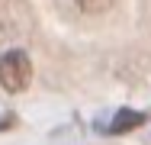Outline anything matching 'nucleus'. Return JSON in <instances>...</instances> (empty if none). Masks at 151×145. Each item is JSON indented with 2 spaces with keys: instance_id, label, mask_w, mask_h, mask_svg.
Segmentation results:
<instances>
[{
  "instance_id": "f257e3e1",
  "label": "nucleus",
  "mask_w": 151,
  "mask_h": 145,
  "mask_svg": "<svg viewBox=\"0 0 151 145\" xmlns=\"http://www.w3.org/2000/svg\"><path fill=\"white\" fill-rule=\"evenodd\" d=\"M32 81V61L26 52H6L0 58V87L10 94L26 90Z\"/></svg>"
},
{
  "instance_id": "7ed1b4c3",
  "label": "nucleus",
  "mask_w": 151,
  "mask_h": 145,
  "mask_svg": "<svg viewBox=\"0 0 151 145\" xmlns=\"http://www.w3.org/2000/svg\"><path fill=\"white\" fill-rule=\"evenodd\" d=\"M109 3H113V0H77V7H81L84 13H103Z\"/></svg>"
},
{
  "instance_id": "f03ea898",
  "label": "nucleus",
  "mask_w": 151,
  "mask_h": 145,
  "mask_svg": "<svg viewBox=\"0 0 151 145\" xmlns=\"http://www.w3.org/2000/svg\"><path fill=\"white\" fill-rule=\"evenodd\" d=\"M142 123H145V116H142V113H135V110H122V113H116L113 126H109V132H113V136H122V132L138 129Z\"/></svg>"
}]
</instances>
